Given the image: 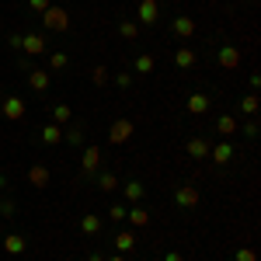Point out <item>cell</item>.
<instances>
[{
	"label": "cell",
	"mask_w": 261,
	"mask_h": 261,
	"mask_svg": "<svg viewBox=\"0 0 261 261\" xmlns=\"http://www.w3.org/2000/svg\"><path fill=\"white\" fill-rule=\"evenodd\" d=\"M125 213H129V205H125V202H115V205L108 209V220H115V223H125Z\"/></svg>",
	"instance_id": "30"
},
{
	"label": "cell",
	"mask_w": 261,
	"mask_h": 261,
	"mask_svg": "<svg viewBox=\"0 0 261 261\" xmlns=\"http://www.w3.org/2000/svg\"><path fill=\"white\" fill-rule=\"evenodd\" d=\"M125 220L133 223V226H146V223H150V213H146L143 205H129V213H125Z\"/></svg>",
	"instance_id": "24"
},
{
	"label": "cell",
	"mask_w": 261,
	"mask_h": 261,
	"mask_svg": "<svg viewBox=\"0 0 261 261\" xmlns=\"http://www.w3.org/2000/svg\"><path fill=\"white\" fill-rule=\"evenodd\" d=\"M7 42H11L14 49H21V32H11V39H7Z\"/></svg>",
	"instance_id": "38"
},
{
	"label": "cell",
	"mask_w": 261,
	"mask_h": 261,
	"mask_svg": "<svg viewBox=\"0 0 261 261\" xmlns=\"http://www.w3.org/2000/svg\"><path fill=\"white\" fill-rule=\"evenodd\" d=\"M133 247H136V233L133 230H119L115 233V251L119 254H133Z\"/></svg>",
	"instance_id": "16"
},
{
	"label": "cell",
	"mask_w": 261,
	"mask_h": 261,
	"mask_svg": "<svg viewBox=\"0 0 261 261\" xmlns=\"http://www.w3.org/2000/svg\"><path fill=\"white\" fill-rule=\"evenodd\" d=\"M199 63V56H195V49H188V45H181V49H174V66H181V70H192Z\"/></svg>",
	"instance_id": "14"
},
{
	"label": "cell",
	"mask_w": 261,
	"mask_h": 261,
	"mask_svg": "<svg viewBox=\"0 0 261 261\" xmlns=\"http://www.w3.org/2000/svg\"><path fill=\"white\" fill-rule=\"evenodd\" d=\"M133 70H136V73H143V77H150V73L157 70V60H153L150 53H140V56H136V63H133Z\"/></svg>",
	"instance_id": "20"
},
{
	"label": "cell",
	"mask_w": 261,
	"mask_h": 261,
	"mask_svg": "<svg viewBox=\"0 0 261 261\" xmlns=\"http://www.w3.org/2000/svg\"><path fill=\"white\" fill-rule=\"evenodd\" d=\"M164 261H185V258H181L178 251H167V254H164Z\"/></svg>",
	"instance_id": "39"
},
{
	"label": "cell",
	"mask_w": 261,
	"mask_h": 261,
	"mask_svg": "<svg viewBox=\"0 0 261 261\" xmlns=\"http://www.w3.org/2000/svg\"><path fill=\"white\" fill-rule=\"evenodd\" d=\"M216 60H220V66H223V70H237V66H241V49L226 42V45H220Z\"/></svg>",
	"instance_id": "9"
},
{
	"label": "cell",
	"mask_w": 261,
	"mask_h": 261,
	"mask_svg": "<svg viewBox=\"0 0 261 261\" xmlns=\"http://www.w3.org/2000/svg\"><path fill=\"white\" fill-rule=\"evenodd\" d=\"M209 146H213V143L205 140V136H192V140L185 143V153H188L192 161H209Z\"/></svg>",
	"instance_id": "6"
},
{
	"label": "cell",
	"mask_w": 261,
	"mask_h": 261,
	"mask_svg": "<svg viewBox=\"0 0 261 261\" xmlns=\"http://www.w3.org/2000/svg\"><path fill=\"white\" fill-rule=\"evenodd\" d=\"M161 18V4L157 0H140V7H136V24H157Z\"/></svg>",
	"instance_id": "5"
},
{
	"label": "cell",
	"mask_w": 261,
	"mask_h": 261,
	"mask_svg": "<svg viewBox=\"0 0 261 261\" xmlns=\"http://www.w3.org/2000/svg\"><path fill=\"white\" fill-rule=\"evenodd\" d=\"M115 81V87H122V91H129V84H133V77H129V70H122V73H115L112 77Z\"/></svg>",
	"instance_id": "34"
},
{
	"label": "cell",
	"mask_w": 261,
	"mask_h": 261,
	"mask_svg": "<svg viewBox=\"0 0 261 261\" xmlns=\"http://www.w3.org/2000/svg\"><path fill=\"white\" fill-rule=\"evenodd\" d=\"M171 32H174L178 39H192V35H195V21H192V18H174Z\"/></svg>",
	"instance_id": "19"
},
{
	"label": "cell",
	"mask_w": 261,
	"mask_h": 261,
	"mask_svg": "<svg viewBox=\"0 0 261 261\" xmlns=\"http://www.w3.org/2000/svg\"><path fill=\"white\" fill-rule=\"evenodd\" d=\"M63 143H70V146H81V143H84V129H81V125H70V129H63Z\"/></svg>",
	"instance_id": "26"
},
{
	"label": "cell",
	"mask_w": 261,
	"mask_h": 261,
	"mask_svg": "<svg viewBox=\"0 0 261 261\" xmlns=\"http://www.w3.org/2000/svg\"><path fill=\"white\" fill-rule=\"evenodd\" d=\"M133 133H136L133 119H115L112 125H108V143L122 146V143H129V140H133Z\"/></svg>",
	"instance_id": "1"
},
{
	"label": "cell",
	"mask_w": 261,
	"mask_h": 261,
	"mask_svg": "<svg viewBox=\"0 0 261 261\" xmlns=\"http://www.w3.org/2000/svg\"><path fill=\"white\" fill-rule=\"evenodd\" d=\"M24 247H28V241H24L21 233H7V237H4V251H7V254H24Z\"/></svg>",
	"instance_id": "21"
},
{
	"label": "cell",
	"mask_w": 261,
	"mask_h": 261,
	"mask_svg": "<svg viewBox=\"0 0 261 261\" xmlns=\"http://www.w3.org/2000/svg\"><path fill=\"white\" fill-rule=\"evenodd\" d=\"M42 24H45V32H66V28H70L66 7H49V11L42 14Z\"/></svg>",
	"instance_id": "2"
},
{
	"label": "cell",
	"mask_w": 261,
	"mask_h": 261,
	"mask_svg": "<svg viewBox=\"0 0 261 261\" xmlns=\"http://www.w3.org/2000/svg\"><path fill=\"white\" fill-rule=\"evenodd\" d=\"M14 209H18V205H14L11 199H4V202H0V216H14Z\"/></svg>",
	"instance_id": "36"
},
{
	"label": "cell",
	"mask_w": 261,
	"mask_h": 261,
	"mask_svg": "<svg viewBox=\"0 0 261 261\" xmlns=\"http://www.w3.org/2000/svg\"><path fill=\"white\" fill-rule=\"evenodd\" d=\"M233 261H258V254H254V247H237Z\"/></svg>",
	"instance_id": "32"
},
{
	"label": "cell",
	"mask_w": 261,
	"mask_h": 261,
	"mask_svg": "<svg viewBox=\"0 0 261 261\" xmlns=\"http://www.w3.org/2000/svg\"><path fill=\"white\" fill-rule=\"evenodd\" d=\"M209 105H213V98H209L205 91H195V94H188V98H185L188 115H205V112H209Z\"/></svg>",
	"instance_id": "8"
},
{
	"label": "cell",
	"mask_w": 261,
	"mask_h": 261,
	"mask_svg": "<svg viewBox=\"0 0 261 261\" xmlns=\"http://www.w3.org/2000/svg\"><path fill=\"white\" fill-rule=\"evenodd\" d=\"M81 233H84V237H98V233H101V216H98V213L81 216Z\"/></svg>",
	"instance_id": "17"
},
{
	"label": "cell",
	"mask_w": 261,
	"mask_h": 261,
	"mask_svg": "<svg viewBox=\"0 0 261 261\" xmlns=\"http://www.w3.org/2000/svg\"><path fill=\"white\" fill-rule=\"evenodd\" d=\"M39 140L45 143V146H60L63 143V125H56V122H45L39 129Z\"/></svg>",
	"instance_id": "12"
},
{
	"label": "cell",
	"mask_w": 261,
	"mask_h": 261,
	"mask_svg": "<svg viewBox=\"0 0 261 261\" xmlns=\"http://www.w3.org/2000/svg\"><path fill=\"white\" fill-rule=\"evenodd\" d=\"M199 188H195V185H181L178 192H174V202H178L181 209H195V205H199Z\"/></svg>",
	"instance_id": "10"
},
{
	"label": "cell",
	"mask_w": 261,
	"mask_h": 261,
	"mask_svg": "<svg viewBox=\"0 0 261 261\" xmlns=\"http://www.w3.org/2000/svg\"><path fill=\"white\" fill-rule=\"evenodd\" d=\"M28 181H32L35 188H45V185H49V167H45V164H35V167L28 171Z\"/></svg>",
	"instance_id": "22"
},
{
	"label": "cell",
	"mask_w": 261,
	"mask_h": 261,
	"mask_svg": "<svg viewBox=\"0 0 261 261\" xmlns=\"http://www.w3.org/2000/svg\"><path fill=\"white\" fill-rule=\"evenodd\" d=\"M241 112L244 115H258V94H254V91L241 98Z\"/></svg>",
	"instance_id": "27"
},
{
	"label": "cell",
	"mask_w": 261,
	"mask_h": 261,
	"mask_svg": "<svg viewBox=\"0 0 261 261\" xmlns=\"http://www.w3.org/2000/svg\"><path fill=\"white\" fill-rule=\"evenodd\" d=\"M108 81H112L108 66H94V70H91V84H94V87H105Z\"/></svg>",
	"instance_id": "28"
},
{
	"label": "cell",
	"mask_w": 261,
	"mask_h": 261,
	"mask_svg": "<svg viewBox=\"0 0 261 261\" xmlns=\"http://www.w3.org/2000/svg\"><path fill=\"white\" fill-rule=\"evenodd\" d=\"M105 261H125V254H115V258H105Z\"/></svg>",
	"instance_id": "41"
},
{
	"label": "cell",
	"mask_w": 261,
	"mask_h": 261,
	"mask_svg": "<svg viewBox=\"0 0 261 261\" xmlns=\"http://www.w3.org/2000/svg\"><path fill=\"white\" fill-rule=\"evenodd\" d=\"M66 66V53H49V70H63Z\"/></svg>",
	"instance_id": "31"
},
{
	"label": "cell",
	"mask_w": 261,
	"mask_h": 261,
	"mask_svg": "<svg viewBox=\"0 0 261 261\" xmlns=\"http://www.w3.org/2000/svg\"><path fill=\"white\" fill-rule=\"evenodd\" d=\"M21 49H24L28 56H42L49 45H45V35H42V32H28V35H21Z\"/></svg>",
	"instance_id": "7"
},
{
	"label": "cell",
	"mask_w": 261,
	"mask_h": 261,
	"mask_svg": "<svg viewBox=\"0 0 261 261\" xmlns=\"http://www.w3.org/2000/svg\"><path fill=\"white\" fill-rule=\"evenodd\" d=\"M28 7H32L35 14H45V11L53 7V0H28Z\"/></svg>",
	"instance_id": "35"
},
{
	"label": "cell",
	"mask_w": 261,
	"mask_h": 261,
	"mask_svg": "<svg viewBox=\"0 0 261 261\" xmlns=\"http://www.w3.org/2000/svg\"><path fill=\"white\" fill-rule=\"evenodd\" d=\"M119 35L133 42L136 35H140V24H136V21H122V24H119Z\"/></svg>",
	"instance_id": "29"
},
{
	"label": "cell",
	"mask_w": 261,
	"mask_h": 261,
	"mask_svg": "<svg viewBox=\"0 0 261 261\" xmlns=\"http://www.w3.org/2000/svg\"><path fill=\"white\" fill-rule=\"evenodd\" d=\"M4 185H7V178H4V174H0V188H4Z\"/></svg>",
	"instance_id": "42"
},
{
	"label": "cell",
	"mask_w": 261,
	"mask_h": 261,
	"mask_svg": "<svg viewBox=\"0 0 261 261\" xmlns=\"http://www.w3.org/2000/svg\"><path fill=\"white\" fill-rule=\"evenodd\" d=\"M247 84H251V91H258V87H261V77H258V73H251V77H247Z\"/></svg>",
	"instance_id": "37"
},
{
	"label": "cell",
	"mask_w": 261,
	"mask_h": 261,
	"mask_svg": "<svg viewBox=\"0 0 261 261\" xmlns=\"http://www.w3.org/2000/svg\"><path fill=\"white\" fill-rule=\"evenodd\" d=\"M81 171H84V178H94V174L101 171V146H94V143H91V146L84 150V157H81Z\"/></svg>",
	"instance_id": "4"
},
{
	"label": "cell",
	"mask_w": 261,
	"mask_h": 261,
	"mask_svg": "<svg viewBox=\"0 0 261 261\" xmlns=\"http://www.w3.org/2000/svg\"><path fill=\"white\" fill-rule=\"evenodd\" d=\"M122 195H125V205H140L146 188H143V181H125L122 185Z\"/></svg>",
	"instance_id": "13"
},
{
	"label": "cell",
	"mask_w": 261,
	"mask_h": 261,
	"mask_svg": "<svg viewBox=\"0 0 261 261\" xmlns=\"http://www.w3.org/2000/svg\"><path fill=\"white\" fill-rule=\"evenodd\" d=\"M94 181H98L101 192H115V188H119V178H115L112 171H98V174H94Z\"/></svg>",
	"instance_id": "23"
},
{
	"label": "cell",
	"mask_w": 261,
	"mask_h": 261,
	"mask_svg": "<svg viewBox=\"0 0 261 261\" xmlns=\"http://www.w3.org/2000/svg\"><path fill=\"white\" fill-rule=\"evenodd\" d=\"M209 161L220 164V167H223V164H230V161H233V143L223 140V143H216V146H209Z\"/></svg>",
	"instance_id": "11"
},
{
	"label": "cell",
	"mask_w": 261,
	"mask_h": 261,
	"mask_svg": "<svg viewBox=\"0 0 261 261\" xmlns=\"http://www.w3.org/2000/svg\"><path fill=\"white\" fill-rule=\"evenodd\" d=\"M87 261H105V254H101V251H94V254H91Z\"/></svg>",
	"instance_id": "40"
},
{
	"label": "cell",
	"mask_w": 261,
	"mask_h": 261,
	"mask_svg": "<svg viewBox=\"0 0 261 261\" xmlns=\"http://www.w3.org/2000/svg\"><path fill=\"white\" fill-rule=\"evenodd\" d=\"M28 84H32V91H49V84H53V77L45 73V70H28Z\"/></svg>",
	"instance_id": "18"
},
{
	"label": "cell",
	"mask_w": 261,
	"mask_h": 261,
	"mask_svg": "<svg viewBox=\"0 0 261 261\" xmlns=\"http://www.w3.org/2000/svg\"><path fill=\"white\" fill-rule=\"evenodd\" d=\"M53 122H56V125H66V122H73V108H70V105H53Z\"/></svg>",
	"instance_id": "25"
},
{
	"label": "cell",
	"mask_w": 261,
	"mask_h": 261,
	"mask_svg": "<svg viewBox=\"0 0 261 261\" xmlns=\"http://www.w3.org/2000/svg\"><path fill=\"white\" fill-rule=\"evenodd\" d=\"M237 129H241V122H237V115H220V119H216V133H220L223 140H230V136H233Z\"/></svg>",
	"instance_id": "15"
},
{
	"label": "cell",
	"mask_w": 261,
	"mask_h": 261,
	"mask_svg": "<svg viewBox=\"0 0 261 261\" xmlns=\"http://www.w3.org/2000/svg\"><path fill=\"white\" fill-rule=\"evenodd\" d=\"M237 133H244L247 140H254V136H258V122H254V119H247V122L241 125V129H237Z\"/></svg>",
	"instance_id": "33"
},
{
	"label": "cell",
	"mask_w": 261,
	"mask_h": 261,
	"mask_svg": "<svg viewBox=\"0 0 261 261\" xmlns=\"http://www.w3.org/2000/svg\"><path fill=\"white\" fill-rule=\"evenodd\" d=\"M24 112H28V105H24V98H18V94H7V98L0 101V115L11 122L24 119Z\"/></svg>",
	"instance_id": "3"
}]
</instances>
